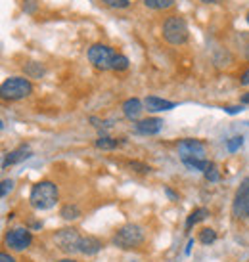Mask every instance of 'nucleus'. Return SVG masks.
Masks as SVG:
<instances>
[{"instance_id":"obj_34","label":"nucleus","mask_w":249,"mask_h":262,"mask_svg":"<svg viewBox=\"0 0 249 262\" xmlns=\"http://www.w3.org/2000/svg\"><path fill=\"white\" fill-rule=\"evenodd\" d=\"M201 2H205V4H219L220 0H201Z\"/></svg>"},{"instance_id":"obj_36","label":"nucleus","mask_w":249,"mask_h":262,"mask_svg":"<svg viewBox=\"0 0 249 262\" xmlns=\"http://www.w3.org/2000/svg\"><path fill=\"white\" fill-rule=\"evenodd\" d=\"M58 262H77V260H73V258H61V260H58Z\"/></svg>"},{"instance_id":"obj_32","label":"nucleus","mask_w":249,"mask_h":262,"mask_svg":"<svg viewBox=\"0 0 249 262\" xmlns=\"http://www.w3.org/2000/svg\"><path fill=\"white\" fill-rule=\"evenodd\" d=\"M242 103H249V92L242 96Z\"/></svg>"},{"instance_id":"obj_28","label":"nucleus","mask_w":249,"mask_h":262,"mask_svg":"<svg viewBox=\"0 0 249 262\" xmlns=\"http://www.w3.org/2000/svg\"><path fill=\"white\" fill-rule=\"evenodd\" d=\"M224 111L230 113V115H236V113H242L243 105H228V107H224Z\"/></svg>"},{"instance_id":"obj_2","label":"nucleus","mask_w":249,"mask_h":262,"mask_svg":"<svg viewBox=\"0 0 249 262\" xmlns=\"http://www.w3.org/2000/svg\"><path fill=\"white\" fill-rule=\"evenodd\" d=\"M190 31H188V23L180 15H171L163 23V38L173 46H180V44L188 42Z\"/></svg>"},{"instance_id":"obj_1","label":"nucleus","mask_w":249,"mask_h":262,"mask_svg":"<svg viewBox=\"0 0 249 262\" xmlns=\"http://www.w3.org/2000/svg\"><path fill=\"white\" fill-rule=\"evenodd\" d=\"M58 186L50 180H43V182H37L33 186L29 201L37 211H48L58 203Z\"/></svg>"},{"instance_id":"obj_22","label":"nucleus","mask_w":249,"mask_h":262,"mask_svg":"<svg viewBox=\"0 0 249 262\" xmlns=\"http://www.w3.org/2000/svg\"><path fill=\"white\" fill-rule=\"evenodd\" d=\"M113 71H125V69H129V58L123 56V54H117L115 59H113V67H111Z\"/></svg>"},{"instance_id":"obj_23","label":"nucleus","mask_w":249,"mask_h":262,"mask_svg":"<svg viewBox=\"0 0 249 262\" xmlns=\"http://www.w3.org/2000/svg\"><path fill=\"white\" fill-rule=\"evenodd\" d=\"M127 165H129V168H131V170H134V172H140V174H146V172H150V170H152V167H150V165H144V163H140V161H129Z\"/></svg>"},{"instance_id":"obj_12","label":"nucleus","mask_w":249,"mask_h":262,"mask_svg":"<svg viewBox=\"0 0 249 262\" xmlns=\"http://www.w3.org/2000/svg\"><path fill=\"white\" fill-rule=\"evenodd\" d=\"M144 105L148 107V111L152 113H159V111H171L175 110V102H169V100H163V98H157V96H148L144 100Z\"/></svg>"},{"instance_id":"obj_6","label":"nucleus","mask_w":249,"mask_h":262,"mask_svg":"<svg viewBox=\"0 0 249 262\" xmlns=\"http://www.w3.org/2000/svg\"><path fill=\"white\" fill-rule=\"evenodd\" d=\"M176 149H178V155H180V161H182V163L184 161H194V159H205V155H207L205 144L194 138L180 140Z\"/></svg>"},{"instance_id":"obj_17","label":"nucleus","mask_w":249,"mask_h":262,"mask_svg":"<svg viewBox=\"0 0 249 262\" xmlns=\"http://www.w3.org/2000/svg\"><path fill=\"white\" fill-rule=\"evenodd\" d=\"M23 69H25V75H27L29 79H40L44 75V67L40 66V63H37V61H29Z\"/></svg>"},{"instance_id":"obj_27","label":"nucleus","mask_w":249,"mask_h":262,"mask_svg":"<svg viewBox=\"0 0 249 262\" xmlns=\"http://www.w3.org/2000/svg\"><path fill=\"white\" fill-rule=\"evenodd\" d=\"M14 189V180H2V188H0V195L8 197V193Z\"/></svg>"},{"instance_id":"obj_3","label":"nucleus","mask_w":249,"mask_h":262,"mask_svg":"<svg viewBox=\"0 0 249 262\" xmlns=\"http://www.w3.org/2000/svg\"><path fill=\"white\" fill-rule=\"evenodd\" d=\"M0 94H2L4 100L17 102V100H23V98L33 94V82L29 79H25V77H10V79L2 82Z\"/></svg>"},{"instance_id":"obj_14","label":"nucleus","mask_w":249,"mask_h":262,"mask_svg":"<svg viewBox=\"0 0 249 262\" xmlns=\"http://www.w3.org/2000/svg\"><path fill=\"white\" fill-rule=\"evenodd\" d=\"M102 241L98 237H92V235H87L81 239V245H79V253L82 255H96L98 251H102Z\"/></svg>"},{"instance_id":"obj_4","label":"nucleus","mask_w":249,"mask_h":262,"mask_svg":"<svg viewBox=\"0 0 249 262\" xmlns=\"http://www.w3.org/2000/svg\"><path fill=\"white\" fill-rule=\"evenodd\" d=\"M144 243V228L138 224L121 226L113 235V245L119 249H136Z\"/></svg>"},{"instance_id":"obj_11","label":"nucleus","mask_w":249,"mask_h":262,"mask_svg":"<svg viewBox=\"0 0 249 262\" xmlns=\"http://www.w3.org/2000/svg\"><path fill=\"white\" fill-rule=\"evenodd\" d=\"M31 155V147L29 146H19L15 147L14 151L10 153H4V157H2V168H6L8 165H15V163H22V161L29 159Z\"/></svg>"},{"instance_id":"obj_10","label":"nucleus","mask_w":249,"mask_h":262,"mask_svg":"<svg viewBox=\"0 0 249 262\" xmlns=\"http://www.w3.org/2000/svg\"><path fill=\"white\" fill-rule=\"evenodd\" d=\"M163 128V121L157 119V117H148V119H142L136 123V132L138 134H144V136H154Z\"/></svg>"},{"instance_id":"obj_24","label":"nucleus","mask_w":249,"mask_h":262,"mask_svg":"<svg viewBox=\"0 0 249 262\" xmlns=\"http://www.w3.org/2000/svg\"><path fill=\"white\" fill-rule=\"evenodd\" d=\"M242 146H243V138H242V136H234V138H230L226 142V147H228V151H230V153L238 151V149H240Z\"/></svg>"},{"instance_id":"obj_25","label":"nucleus","mask_w":249,"mask_h":262,"mask_svg":"<svg viewBox=\"0 0 249 262\" xmlns=\"http://www.w3.org/2000/svg\"><path fill=\"white\" fill-rule=\"evenodd\" d=\"M205 174V178L209 180V182H217L219 180V170H217V165L215 163H209V167H207V170L203 172Z\"/></svg>"},{"instance_id":"obj_15","label":"nucleus","mask_w":249,"mask_h":262,"mask_svg":"<svg viewBox=\"0 0 249 262\" xmlns=\"http://www.w3.org/2000/svg\"><path fill=\"white\" fill-rule=\"evenodd\" d=\"M207 216H209V211L207 209H203V207H199V209H196V211L192 212L190 216L186 219V228L190 230L194 224H198V222H201V220H205Z\"/></svg>"},{"instance_id":"obj_7","label":"nucleus","mask_w":249,"mask_h":262,"mask_svg":"<svg viewBox=\"0 0 249 262\" xmlns=\"http://www.w3.org/2000/svg\"><path fill=\"white\" fill-rule=\"evenodd\" d=\"M81 235L73 228H64L54 235V243L58 245L64 253H79V245H81Z\"/></svg>"},{"instance_id":"obj_9","label":"nucleus","mask_w":249,"mask_h":262,"mask_svg":"<svg viewBox=\"0 0 249 262\" xmlns=\"http://www.w3.org/2000/svg\"><path fill=\"white\" fill-rule=\"evenodd\" d=\"M33 243V233L27 228H14L6 235V245L14 251H23Z\"/></svg>"},{"instance_id":"obj_31","label":"nucleus","mask_w":249,"mask_h":262,"mask_svg":"<svg viewBox=\"0 0 249 262\" xmlns=\"http://www.w3.org/2000/svg\"><path fill=\"white\" fill-rule=\"evenodd\" d=\"M194 247V239L188 241V247H186V255H190V249Z\"/></svg>"},{"instance_id":"obj_20","label":"nucleus","mask_w":249,"mask_h":262,"mask_svg":"<svg viewBox=\"0 0 249 262\" xmlns=\"http://www.w3.org/2000/svg\"><path fill=\"white\" fill-rule=\"evenodd\" d=\"M184 165L190 168V170H201L205 172L207 167H209V161L207 159H194V161H184Z\"/></svg>"},{"instance_id":"obj_21","label":"nucleus","mask_w":249,"mask_h":262,"mask_svg":"<svg viewBox=\"0 0 249 262\" xmlns=\"http://www.w3.org/2000/svg\"><path fill=\"white\" fill-rule=\"evenodd\" d=\"M217 239V232L213 230V228H203L201 232H199V241L203 243V245H209L213 241Z\"/></svg>"},{"instance_id":"obj_5","label":"nucleus","mask_w":249,"mask_h":262,"mask_svg":"<svg viewBox=\"0 0 249 262\" xmlns=\"http://www.w3.org/2000/svg\"><path fill=\"white\" fill-rule=\"evenodd\" d=\"M115 56H117V54L111 50L110 46H106V44H92V46L88 48V61H90L96 69H100V71L111 69Z\"/></svg>"},{"instance_id":"obj_37","label":"nucleus","mask_w":249,"mask_h":262,"mask_svg":"<svg viewBox=\"0 0 249 262\" xmlns=\"http://www.w3.org/2000/svg\"><path fill=\"white\" fill-rule=\"evenodd\" d=\"M245 19H247V23H249V14H247V17H245Z\"/></svg>"},{"instance_id":"obj_29","label":"nucleus","mask_w":249,"mask_h":262,"mask_svg":"<svg viewBox=\"0 0 249 262\" xmlns=\"http://www.w3.org/2000/svg\"><path fill=\"white\" fill-rule=\"evenodd\" d=\"M240 84H243V86H247L249 84V67L242 73V77H240Z\"/></svg>"},{"instance_id":"obj_18","label":"nucleus","mask_w":249,"mask_h":262,"mask_svg":"<svg viewBox=\"0 0 249 262\" xmlns=\"http://www.w3.org/2000/svg\"><path fill=\"white\" fill-rule=\"evenodd\" d=\"M121 146V142L115 138H110V136H100L96 140V147L98 149H115V147Z\"/></svg>"},{"instance_id":"obj_26","label":"nucleus","mask_w":249,"mask_h":262,"mask_svg":"<svg viewBox=\"0 0 249 262\" xmlns=\"http://www.w3.org/2000/svg\"><path fill=\"white\" fill-rule=\"evenodd\" d=\"M106 6L110 8H117V10H121V8H129V4H131V0H102Z\"/></svg>"},{"instance_id":"obj_13","label":"nucleus","mask_w":249,"mask_h":262,"mask_svg":"<svg viewBox=\"0 0 249 262\" xmlns=\"http://www.w3.org/2000/svg\"><path fill=\"white\" fill-rule=\"evenodd\" d=\"M144 111V105L138 98H129L127 102L123 103V115L129 119V121H138V117L142 115Z\"/></svg>"},{"instance_id":"obj_16","label":"nucleus","mask_w":249,"mask_h":262,"mask_svg":"<svg viewBox=\"0 0 249 262\" xmlns=\"http://www.w3.org/2000/svg\"><path fill=\"white\" fill-rule=\"evenodd\" d=\"M59 216L64 220H77L81 216V209L77 205H64L59 211Z\"/></svg>"},{"instance_id":"obj_30","label":"nucleus","mask_w":249,"mask_h":262,"mask_svg":"<svg viewBox=\"0 0 249 262\" xmlns=\"http://www.w3.org/2000/svg\"><path fill=\"white\" fill-rule=\"evenodd\" d=\"M0 262H15V258L12 255H8V253H2L0 255Z\"/></svg>"},{"instance_id":"obj_19","label":"nucleus","mask_w":249,"mask_h":262,"mask_svg":"<svg viewBox=\"0 0 249 262\" xmlns=\"http://www.w3.org/2000/svg\"><path fill=\"white\" fill-rule=\"evenodd\" d=\"M176 0H144L150 10H169V8L175 6Z\"/></svg>"},{"instance_id":"obj_33","label":"nucleus","mask_w":249,"mask_h":262,"mask_svg":"<svg viewBox=\"0 0 249 262\" xmlns=\"http://www.w3.org/2000/svg\"><path fill=\"white\" fill-rule=\"evenodd\" d=\"M165 191H167V195H169V197H173V199H176V197H178V195H176V193H173V191H171V189H169V188L165 189Z\"/></svg>"},{"instance_id":"obj_8","label":"nucleus","mask_w":249,"mask_h":262,"mask_svg":"<svg viewBox=\"0 0 249 262\" xmlns=\"http://www.w3.org/2000/svg\"><path fill=\"white\" fill-rule=\"evenodd\" d=\"M232 214L236 219L249 216V178H243L238 191H236L234 203H232Z\"/></svg>"},{"instance_id":"obj_35","label":"nucleus","mask_w":249,"mask_h":262,"mask_svg":"<svg viewBox=\"0 0 249 262\" xmlns=\"http://www.w3.org/2000/svg\"><path fill=\"white\" fill-rule=\"evenodd\" d=\"M243 54H245V58L249 59V42L245 44V48H243Z\"/></svg>"}]
</instances>
